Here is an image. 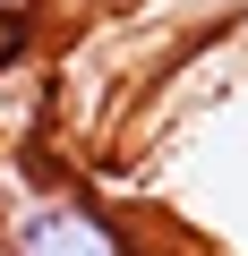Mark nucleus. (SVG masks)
<instances>
[{"mask_svg": "<svg viewBox=\"0 0 248 256\" xmlns=\"http://www.w3.org/2000/svg\"><path fill=\"white\" fill-rule=\"evenodd\" d=\"M0 256H163V222L120 214L77 180H43L0 205Z\"/></svg>", "mask_w": 248, "mask_h": 256, "instance_id": "f257e3e1", "label": "nucleus"}]
</instances>
